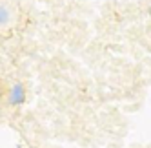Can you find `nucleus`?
<instances>
[{
	"mask_svg": "<svg viewBox=\"0 0 151 148\" xmlns=\"http://www.w3.org/2000/svg\"><path fill=\"white\" fill-rule=\"evenodd\" d=\"M6 102H7V106H11V108H18L26 102V86L22 82H15V84L9 86Z\"/></svg>",
	"mask_w": 151,
	"mask_h": 148,
	"instance_id": "1",
	"label": "nucleus"
},
{
	"mask_svg": "<svg viewBox=\"0 0 151 148\" xmlns=\"http://www.w3.org/2000/svg\"><path fill=\"white\" fill-rule=\"evenodd\" d=\"M13 22V11L7 2H0V29H6Z\"/></svg>",
	"mask_w": 151,
	"mask_h": 148,
	"instance_id": "2",
	"label": "nucleus"
},
{
	"mask_svg": "<svg viewBox=\"0 0 151 148\" xmlns=\"http://www.w3.org/2000/svg\"><path fill=\"white\" fill-rule=\"evenodd\" d=\"M147 15H149V17H151V6H149V7H147Z\"/></svg>",
	"mask_w": 151,
	"mask_h": 148,
	"instance_id": "3",
	"label": "nucleus"
}]
</instances>
